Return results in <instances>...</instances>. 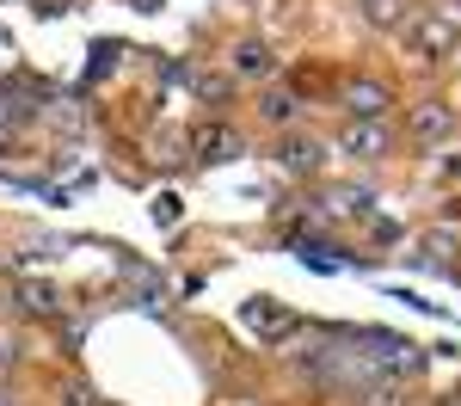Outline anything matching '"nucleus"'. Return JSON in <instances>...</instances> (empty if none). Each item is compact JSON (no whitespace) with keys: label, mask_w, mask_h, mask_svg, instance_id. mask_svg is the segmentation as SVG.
Instances as JSON below:
<instances>
[{"label":"nucleus","mask_w":461,"mask_h":406,"mask_svg":"<svg viewBox=\"0 0 461 406\" xmlns=\"http://www.w3.org/2000/svg\"><path fill=\"white\" fill-rule=\"evenodd\" d=\"M357 338L369 345L363 357H369L375 369H400V375H406V369H419V345H412V338H400V332H357Z\"/></svg>","instance_id":"f257e3e1"},{"label":"nucleus","mask_w":461,"mask_h":406,"mask_svg":"<svg viewBox=\"0 0 461 406\" xmlns=\"http://www.w3.org/2000/svg\"><path fill=\"white\" fill-rule=\"evenodd\" d=\"M339 148H345V154H357V160H382V154L393 148V130L382 123V117H357V123H345Z\"/></svg>","instance_id":"f03ea898"},{"label":"nucleus","mask_w":461,"mask_h":406,"mask_svg":"<svg viewBox=\"0 0 461 406\" xmlns=\"http://www.w3.org/2000/svg\"><path fill=\"white\" fill-rule=\"evenodd\" d=\"M191 154H197L203 167H221V160L240 154V136H234L228 123H197V130H191Z\"/></svg>","instance_id":"7ed1b4c3"},{"label":"nucleus","mask_w":461,"mask_h":406,"mask_svg":"<svg viewBox=\"0 0 461 406\" xmlns=\"http://www.w3.org/2000/svg\"><path fill=\"white\" fill-rule=\"evenodd\" d=\"M412 43H419V56H449V50H456V19L419 13V19H412Z\"/></svg>","instance_id":"20e7f679"},{"label":"nucleus","mask_w":461,"mask_h":406,"mask_svg":"<svg viewBox=\"0 0 461 406\" xmlns=\"http://www.w3.org/2000/svg\"><path fill=\"white\" fill-rule=\"evenodd\" d=\"M345 105H351V117H382V111L393 105V93L382 86V80L357 74V80H345Z\"/></svg>","instance_id":"39448f33"},{"label":"nucleus","mask_w":461,"mask_h":406,"mask_svg":"<svg viewBox=\"0 0 461 406\" xmlns=\"http://www.w3.org/2000/svg\"><path fill=\"white\" fill-rule=\"evenodd\" d=\"M449 130H456L449 105H437V99H419V105H412V136H419L425 148H437L443 136H449Z\"/></svg>","instance_id":"423d86ee"},{"label":"nucleus","mask_w":461,"mask_h":406,"mask_svg":"<svg viewBox=\"0 0 461 406\" xmlns=\"http://www.w3.org/2000/svg\"><path fill=\"white\" fill-rule=\"evenodd\" d=\"M228 68L240 74V80H265V74H271V50H265L258 37H240V43L228 50Z\"/></svg>","instance_id":"0eeeda50"},{"label":"nucleus","mask_w":461,"mask_h":406,"mask_svg":"<svg viewBox=\"0 0 461 406\" xmlns=\"http://www.w3.org/2000/svg\"><path fill=\"white\" fill-rule=\"evenodd\" d=\"M277 160H284L295 179H314L320 167H326V154H320V142H308V136H289L284 148H277Z\"/></svg>","instance_id":"6e6552de"},{"label":"nucleus","mask_w":461,"mask_h":406,"mask_svg":"<svg viewBox=\"0 0 461 406\" xmlns=\"http://www.w3.org/2000/svg\"><path fill=\"white\" fill-rule=\"evenodd\" d=\"M240 320H247L252 332H284L289 327V314H284V308H271V295H252L247 308H240Z\"/></svg>","instance_id":"1a4fd4ad"},{"label":"nucleus","mask_w":461,"mask_h":406,"mask_svg":"<svg viewBox=\"0 0 461 406\" xmlns=\"http://www.w3.org/2000/svg\"><path fill=\"white\" fill-rule=\"evenodd\" d=\"M19 308H25V314H56V308H62V295H56V284H19Z\"/></svg>","instance_id":"9d476101"},{"label":"nucleus","mask_w":461,"mask_h":406,"mask_svg":"<svg viewBox=\"0 0 461 406\" xmlns=\"http://www.w3.org/2000/svg\"><path fill=\"white\" fill-rule=\"evenodd\" d=\"M326 210L332 216H369V191L363 185H339V191H326Z\"/></svg>","instance_id":"9b49d317"},{"label":"nucleus","mask_w":461,"mask_h":406,"mask_svg":"<svg viewBox=\"0 0 461 406\" xmlns=\"http://www.w3.org/2000/svg\"><path fill=\"white\" fill-rule=\"evenodd\" d=\"M363 19H369L375 32H393V25H406L412 13H406V0H363Z\"/></svg>","instance_id":"f8f14e48"},{"label":"nucleus","mask_w":461,"mask_h":406,"mask_svg":"<svg viewBox=\"0 0 461 406\" xmlns=\"http://www.w3.org/2000/svg\"><path fill=\"white\" fill-rule=\"evenodd\" d=\"M295 99H289V93H277V86H271V93H265V99H258V117H265V123H277V130H284L289 117H295Z\"/></svg>","instance_id":"ddd939ff"},{"label":"nucleus","mask_w":461,"mask_h":406,"mask_svg":"<svg viewBox=\"0 0 461 406\" xmlns=\"http://www.w3.org/2000/svg\"><path fill=\"white\" fill-rule=\"evenodd\" d=\"M62 406H105V401H99L86 382H68V388H62Z\"/></svg>","instance_id":"4468645a"},{"label":"nucleus","mask_w":461,"mask_h":406,"mask_svg":"<svg viewBox=\"0 0 461 406\" xmlns=\"http://www.w3.org/2000/svg\"><path fill=\"white\" fill-rule=\"evenodd\" d=\"M369 406H406V401H400V388H375V394H369Z\"/></svg>","instance_id":"2eb2a0df"},{"label":"nucleus","mask_w":461,"mask_h":406,"mask_svg":"<svg viewBox=\"0 0 461 406\" xmlns=\"http://www.w3.org/2000/svg\"><path fill=\"white\" fill-rule=\"evenodd\" d=\"M13 364H19V345H13V338L0 332V369H13Z\"/></svg>","instance_id":"dca6fc26"},{"label":"nucleus","mask_w":461,"mask_h":406,"mask_svg":"<svg viewBox=\"0 0 461 406\" xmlns=\"http://www.w3.org/2000/svg\"><path fill=\"white\" fill-rule=\"evenodd\" d=\"M0 406H19V401H13V394H6V388H0Z\"/></svg>","instance_id":"f3484780"}]
</instances>
